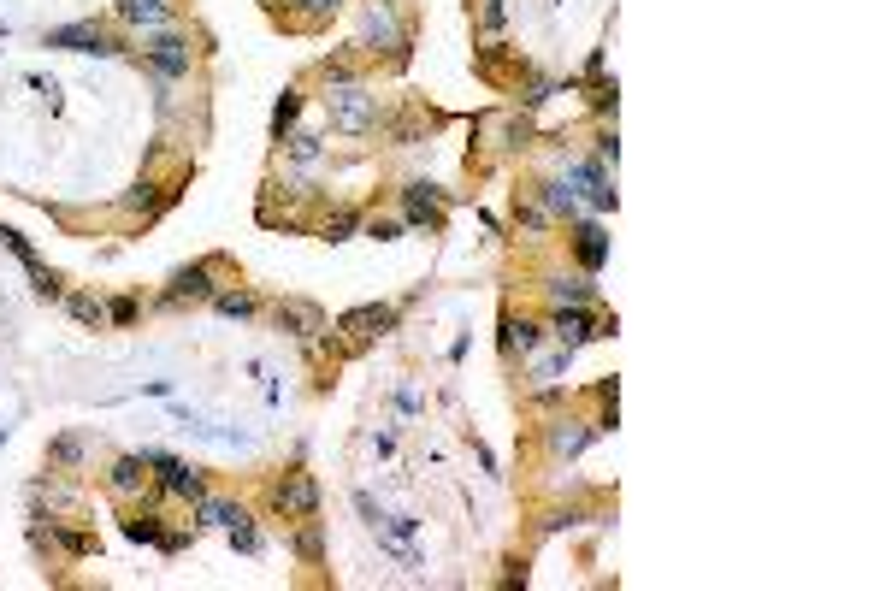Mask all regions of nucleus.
Returning <instances> with one entry per match:
<instances>
[{
  "mask_svg": "<svg viewBox=\"0 0 886 591\" xmlns=\"http://www.w3.org/2000/svg\"><path fill=\"white\" fill-rule=\"evenodd\" d=\"M213 302H219V314H225V320H249V314H254V296H213Z\"/></svg>",
  "mask_w": 886,
  "mask_h": 591,
  "instance_id": "23",
  "label": "nucleus"
},
{
  "mask_svg": "<svg viewBox=\"0 0 886 591\" xmlns=\"http://www.w3.org/2000/svg\"><path fill=\"white\" fill-rule=\"evenodd\" d=\"M213 296V272L207 266H184L178 278H172V290H166V308H178V302H207Z\"/></svg>",
  "mask_w": 886,
  "mask_h": 591,
  "instance_id": "8",
  "label": "nucleus"
},
{
  "mask_svg": "<svg viewBox=\"0 0 886 591\" xmlns=\"http://www.w3.org/2000/svg\"><path fill=\"white\" fill-rule=\"evenodd\" d=\"M71 314H77V320H83V326H95V320H101V314H107V308H101V302H95V296H71Z\"/></svg>",
  "mask_w": 886,
  "mask_h": 591,
  "instance_id": "24",
  "label": "nucleus"
},
{
  "mask_svg": "<svg viewBox=\"0 0 886 591\" xmlns=\"http://www.w3.org/2000/svg\"><path fill=\"white\" fill-rule=\"evenodd\" d=\"M485 24H491V30L503 24V0H485Z\"/></svg>",
  "mask_w": 886,
  "mask_h": 591,
  "instance_id": "31",
  "label": "nucleus"
},
{
  "mask_svg": "<svg viewBox=\"0 0 886 591\" xmlns=\"http://www.w3.org/2000/svg\"><path fill=\"white\" fill-rule=\"evenodd\" d=\"M550 207H556V213H573V190L568 184H550Z\"/></svg>",
  "mask_w": 886,
  "mask_h": 591,
  "instance_id": "27",
  "label": "nucleus"
},
{
  "mask_svg": "<svg viewBox=\"0 0 886 591\" xmlns=\"http://www.w3.org/2000/svg\"><path fill=\"white\" fill-rule=\"evenodd\" d=\"M390 326H396V308H379V302H367V308H349V314H343V331H355V337H384Z\"/></svg>",
  "mask_w": 886,
  "mask_h": 591,
  "instance_id": "10",
  "label": "nucleus"
},
{
  "mask_svg": "<svg viewBox=\"0 0 886 591\" xmlns=\"http://www.w3.org/2000/svg\"><path fill=\"white\" fill-rule=\"evenodd\" d=\"M48 48H71V54H119L113 36H101L95 24H65V30H48Z\"/></svg>",
  "mask_w": 886,
  "mask_h": 591,
  "instance_id": "4",
  "label": "nucleus"
},
{
  "mask_svg": "<svg viewBox=\"0 0 886 591\" xmlns=\"http://www.w3.org/2000/svg\"><path fill=\"white\" fill-rule=\"evenodd\" d=\"M503 343L526 355V349H538V326H532V320H514V314H508V320H503Z\"/></svg>",
  "mask_w": 886,
  "mask_h": 591,
  "instance_id": "19",
  "label": "nucleus"
},
{
  "mask_svg": "<svg viewBox=\"0 0 886 591\" xmlns=\"http://www.w3.org/2000/svg\"><path fill=\"white\" fill-rule=\"evenodd\" d=\"M142 467H148L142 456H119V461H113V491H119V497L142 491Z\"/></svg>",
  "mask_w": 886,
  "mask_h": 591,
  "instance_id": "17",
  "label": "nucleus"
},
{
  "mask_svg": "<svg viewBox=\"0 0 886 591\" xmlns=\"http://www.w3.org/2000/svg\"><path fill=\"white\" fill-rule=\"evenodd\" d=\"M278 320L296 331V337H314V331H319V314H314V308H302V302H284V308H278Z\"/></svg>",
  "mask_w": 886,
  "mask_h": 591,
  "instance_id": "18",
  "label": "nucleus"
},
{
  "mask_svg": "<svg viewBox=\"0 0 886 591\" xmlns=\"http://www.w3.org/2000/svg\"><path fill=\"white\" fill-rule=\"evenodd\" d=\"M195 515L201 526H225V532H249V515L237 503H219V497H195Z\"/></svg>",
  "mask_w": 886,
  "mask_h": 591,
  "instance_id": "11",
  "label": "nucleus"
},
{
  "mask_svg": "<svg viewBox=\"0 0 886 591\" xmlns=\"http://www.w3.org/2000/svg\"><path fill=\"white\" fill-rule=\"evenodd\" d=\"M550 302H556V308H579V302H591V278H550Z\"/></svg>",
  "mask_w": 886,
  "mask_h": 591,
  "instance_id": "16",
  "label": "nucleus"
},
{
  "mask_svg": "<svg viewBox=\"0 0 886 591\" xmlns=\"http://www.w3.org/2000/svg\"><path fill=\"white\" fill-rule=\"evenodd\" d=\"M296 6H302V12H308V18H331V12H337V6H343V0H296Z\"/></svg>",
  "mask_w": 886,
  "mask_h": 591,
  "instance_id": "26",
  "label": "nucleus"
},
{
  "mask_svg": "<svg viewBox=\"0 0 886 591\" xmlns=\"http://www.w3.org/2000/svg\"><path fill=\"white\" fill-rule=\"evenodd\" d=\"M585 444H591V426L585 420H556V432H550V450L556 456H579Z\"/></svg>",
  "mask_w": 886,
  "mask_h": 591,
  "instance_id": "13",
  "label": "nucleus"
},
{
  "mask_svg": "<svg viewBox=\"0 0 886 591\" xmlns=\"http://www.w3.org/2000/svg\"><path fill=\"white\" fill-rule=\"evenodd\" d=\"M107 314H113V320H119V326H130V320H136V302H130V296H119V302H113V308H107Z\"/></svg>",
  "mask_w": 886,
  "mask_h": 591,
  "instance_id": "28",
  "label": "nucleus"
},
{
  "mask_svg": "<svg viewBox=\"0 0 886 591\" xmlns=\"http://www.w3.org/2000/svg\"><path fill=\"white\" fill-rule=\"evenodd\" d=\"M603 331H615L609 326V320H597V314H591V308H585V302H579V308H562V314H556V337H562V343H585V337H603Z\"/></svg>",
  "mask_w": 886,
  "mask_h": 591,
  "instance_id": "5",
  "label": "nucleus"
},
{
  "mask_svg": "<svg viewBox=\"0 0 886 591\" xmlns=\"http://www.w3.org/2000/svg\"><path fill=\"white\" fill-rule=\"evenodd\" d=\"M402 207H408L414 225H438L443 219V190L438 184H408V190H402Z\"/></svg>",
  "mask_w": 886,
  "mask_h": 591,
  "instance_id": "7",
  "label": "nucleus"
},
{
  "mask_svg": "<svg viewBox=\"0 0 886 591\" xmlns=\"http://www.w3.org/2000/svg\"><path fill=\"white\" fill-rule=\"evenodd\" d=\"M83 456V444H77V438H60V444H54V461H77Z\"/></svg>",
  "mask_w": 886,
  "mask_h": 591,
  "instance_id": "30",
  "label": "nucleus"
},
{
  "mask_svg": "<svg viewBox=\"0 0 886 591\" xmlns=\"http://www.w3.org/2000/svg\"><path fill=\"white\" fill-rule=\"evenodd\" d=\"M573 243H579V261H585V266L609 261V237H603V225H579V231H573Z\"/></svg>",
  "mask_w": 886,
  "mask_h": 591,
  "instance_id": "14",
  "label": "nucleus"
},
{
  "mask_svg": "<svg viewBox=\"0 0 886 591\" xmlns=\"http://www.w3.org/2000/svg\"><path fill=\"white\" fill-rule=\"evenodd\" d=\"M331 119H337V131L361 136L379 125V101L361 83H349V71H331Z\"/></svg>",
  "mask_w": 886,
  "mask_h": 591,
  "instance_id": "1",
  "label": "nucleus"
},
{
  "mask_svg": "<svg viewBox=\"0 0 886 591\" xmlns=\"http://www.w3.org/2000/svg\"><path fill=\"white\" fill-rule=\"evenodd\" d=\"M0 243H6V249H12V255L24 261V272L36 278V290H42V296H60V278H54L48 266H42V261H36V255H30V243H24L18 231H6V225H0Z\"/></svg>",
  "mask_w": 886,
  "mask_h": 591,
  "instance_id": "9",
  "label": "nucleus"
},
{
  "mask_svg": "<svg viewBox=\"0 0 886 591\" xmlns=\"http://www.w3.org/2000/svg\"><path fill=\"white\" fill-rule=\"evenodd\" d=\"M296 113H302V95L296 89H284V101H278V113H272V136H284L296 125Z\"/></svg>",
  "mask_w": 886,
  "mask_h": 591,
  "instance_id": "20",
  "label": "nucleus"
},
{
  "mask_svg": "<svg viewBox=\"0 0 886 591\" xmlns=\"http://www.w3.org/2000/svg\"><path fill=\"white\" fill-rule=\"evenodd\" d=\"M148 60L160 77H190V42L184 36H160V42H148Z\"/></svg>",
  "mask_w": 886,
  "mask_h": 591,
  "instance_id": "6",
  "label": "nucleus"
},
{
  "mask_svg": "<svg viewBox=\"0 0 886 591\" xmlns=\"http://www.w3.org/2000/svg\"><path fill=\"white\" fill-rule=\"evenodd\" d=\"M125 538H136V544H160L166 532H160V521H154V515H136V521H125Z\"/></svg>",
  "mask_w": 886,
  "mask_h": 591,
  "instance_id": "22",
  "label": "nucleus"
},
{
  "mask_svg": "<svg viewBox=\"0 0 886 591\" xmlns=\"http://www.w3.org/2000/svg\"><path fill=\"white\" fill-rule=\"evenodd\" d=\"M148 467H160V485L172 491V497H207V479H201V467H190V461H172V456H154L148 450Z\"/></svg>",
  "mask_w": 886,
  "mask_h": 591,
  "instance_id": "3",
  "label": "nucleus"
},
{
  "mask_svg": "<svg viewBox=\"0 0 886 591\" xmlns=\"http://www.w3.org/2000/svg\"><path fill=\"white\" fill-rule=\"evenodd\" d=\"M172 12V0H119V18L125 24H160Z\"/></svg>",
  "mask_w": 886,
  "mask_h": 591,
  "instance_id": "15",
  "label": "nucleus"
},
{
  "mask_svg": "<svg viewBox=\"0 0 886 591\" xmlns=\"http://www.w3.org/2000/svg\"><path fill=\"white\" fill-rule=\"evenodd\" d=\"M60 544L71 556H89V550H95V538H89V532H71V526H60Z\"/></svg>",
  "mask_w": 886,
  "mask_h": 591,
  "instance_id": "25",
  "label": "nucleus"
},
{
  "mask_svg": "<svg viewBox=\"0 0 886 591\" xmlns=\"http://www.w3.org/2000/svg\"><path fill=\"white\" fill-rule=\"evenodd\" d=\"M272 509H278L284 521H308V515H319L314 473H284V479H278V491H272Z\"/></svg>",
  "mask_w": 886,
  "mask_h": 591,
  "instance_id": "2",
  "label": "nucleus"
},
{
  "mask_svg": "<svg viewBox=\"0 0 886 591\" xmlns=\"http://www.w3.org/2000/svg\"><path fill=\"white\" fill-rule=\"evenodd\" d=\"M367 42H373V48H396V54L408 48V36L396 30V18H390V6H373V12H367Z\"/></svg>",
  "mask_w": 886,
  "mask_h": 591,
  "instance_id": "12",
  "label": "nucleus"
},
{
  "mask_svg": "<svg viewBox=\"0 0 886 591\" xmlns=\"http://www.w3.org/2000/svg\"><path fill=\"white\" fill-rule=\"evenodd\" d=\"M125 207H154V184H136L125 196Z\"/></svg>",
  "mask_w": 886,
  "mask_h": 591,
  "instance_id": "29",
  "label": "nucleus"
},
{
  "mask_svg": "<svg viewBox=\"0 0 886 591\" xmlns=\"http://www.w3.org/2000/svg\"><path fill=\"white\" fill-rule=\"evenodd\" d=\"M296 550H302L308 562H319V556H325V538H319V521H314V515H308V521H302V532H296Z\"/></svg>",
  "mask_w": 886,
  "mask_h": 591,
  "instance_id": "21",
  "label": "nucleus"
}]
</instances>
